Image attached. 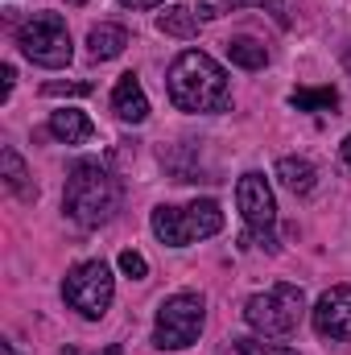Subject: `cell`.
Instances as JSON below:
<instances>
[{"instance_id": "16", "label": "cell", "mask_w": 351, "mask_h": 355, "mask_svg": "<svg viewBox=\"0 0 351 355\" xmlns=\"http://www.w3.org/2000/svg\"><path fill=\"white\" fill-rule=\"evenodd\" d=\"M289 103L298 112H335L339 107V91L335 87H298L289 95Z\"/></svg>"}, {"instance_id": "23", "label": "cell", "mask_w": 351, "mask_h": 355, "mask_svg": "<svg viewBox=\"0 0 351 355\" xmlns=\"http://www.w3.org/2000/svg\"><path fill=\"white\" fill-rule=\"evenodd\" d=\"M162 0H120V8H132V12H141V8H157Z\"/></svg>"}, {"instance_id": "11", "label": "cell", "mask_w": 351, "mask_h": 355, "mask_svg": "<svg viewBox=\"0 0 351 355\" xmlns=\"http://www.w3.org/2000/svg\"><path fill=\"white\" fill-rule=\"evenodd\" d=\"M124 46H128V29H124V25L103 21V25H95V29L87 33L91 62H112V58H120V54H124Z\"/></svg>"}, {"instance_id": "7", "label": "cell", "mask_w": 351, "mask_h": 355, "mask_svg": "<svg viewBox=\"0 0 351 355\" xmlns=\"http://www.w3.org/2000/svg\"><path fill=\"white\" fill-rule=\"evenodd\" d=\"M112 293H116V281H112V268L103 261H83L67 272L62 281V297L71 310H79L83 318H103L108 306H112Z\"/></svg>"}, {"instance_id": "9", "label": "cell", "mask_w": 351, "mask_h": 355, "mask_svg": "<svg viewBox=\"0 0 351 355\" xmlns=\"http://www.w3.org/2000/svg\"><path fill=\"white\" fill-rule=\"evenodd\" d=\"M314 314V331L331 343H348L351 339V285H335L318 297Z\"/></svg>"}, {"instance_id": "21", "label": "cell", "mask_w": 351, "mask_h": 355, "mask_svg": "<svg viewBox=\"0 0 351 355\" xmlns=\"http://www.w3.org/2000/svg\"><path fill=\"white\" fill-rule=\"evenodd\" d=\"M219 4H223V8H248V4H252V8H273V12L281 8V0H219Z\"/></svg>"}, {"instance_id": "26", "label": "cell", "mask_w": 351, "mask_h": 355, "mask_svg": "<svg viewBox=\"0 0 351 355\" xmlns=\"http://www.w3.org/2000/svg\"><path fill=\"white\" fill-rule=\"evenodd\" d=\"M95 355H120V343H108L103 352H95Z\"/></svg>"}, {"instance_id": "24", "label": "cell", "mask_w": 351, "mask_h": 355, "mask_svg": "<svg viewBox=\"0 0 351 355\" xmlns=\"http://www.w3.org/2000/svg\"><path fill=\"white\" fill-rule=\"evenodd\" d=\"M194 17H198V21H211V17H219V12H215V4H194Z\"/></svg>"}, {"instance_id": "13", "label": "cell", "mask_w": 351, "mask_h": 355, "mask_svg": "<svg viewBox=\"0 0 351 355\" xmlns=\"http://www.w3.org/2000/svg\"><path fill=\"white\" fill-rule=\"evenodd\" d=\"M0 178H4V186H8L17 198H25V202L37 198V186L29 182V170H25V162H21L17 149H0Z\"/></svg>"}, {"instance_id": "18", "label": "cell", "mask_w": 351, "mask_h": 355, "mask_svg": "<svg viewBox=\"0 0 351 355\" xmlns=\"http://www.w3.org/2000/svg\"><path fill=\"white\" fill-rule=\"evenodd\" d=\"M236 355H298V352H289L281 343H264L257 335V339H236Z\"/></svg>"}, {"instance_id": "14", "label": "cell", "mask_w": 351, "mask_h": 355, "mask_svg": "<svg viewBox=\"0 0 351 355\" xmlns=\"http://www.w3.org/2000/svg\"><path fill=\"white\" fill-rule=\"evenodd\" d=\"M277 178H281V186H285L289 194H310L314 182H318V170H314L306 157H281V162H277Z\"/></svg>"}, {"instance_id": "6", "label": "cell", "mask_w": 351, "mask_h": 355, "mask_svg": "<svg viewBox=\"0 0 351 355\" xmlns=\"http://www.w3.org/2000/svg\"><path fill=\"white\" fill-rule=\"evenodd\" d=\"M203 322H207V306L198 293H174L162 302L157 310V322H153V347L162 352H186L198 335H203Z\"/></svg>"}, {"instance_id": "30", "label": "cell", "mask_w": 351, "mask_h": 355, "mask_svg": "<svg viewBox=\"0 0 351 355\" xmlns=\"http://www.w3.org/2000/svg\"><path fill=\"white\" fill-rule=\"evenodd\" d=\"M67 4H87V0H67Z\"/></svg>"}, {"instance_id": "8", "label": "cell", "mask_w": 351, "mask_h": 355, "mask_svg": "<svg viewBox=\"0 0 351 355\" xmlns=\"http://www.w3.org/2000/svg\"><path fill=\"white\" fill-rule=\"evenodd\" d=\"M236 202H240V215L248 223V236L261 244L264 252H277V236H273V227H277V198H273L264 174L240 178L236 182Z\"/></svg>"}, {"instance_id": "22", "label": "cell", "mask_w": 351, "mask_h": 355, "mask_svg": "<svg viewBox=\"0 0 351 355\" xmlns=\"http://www.w3.org/2000/svg\"><path fill=\"white\" fill-rule=\"evenodd\" d=\"M12 83H17V71H12V62H4V67H0V99L12 95Z\"/></svg>"}, {"instance_id": "17", "label": "cell", "mask_w": 351, "mask_h": 355, "mask_svg": "<svg viewBox=\"0 0 351 355\" xmlns=\"http://www.w3.org/2000/svg\"><path fill=\"white\" fill-rule=\"evenodd\" d=\"M228 58L236 67H244V71H261L264 62H268V50L257 37H236V42H228Z\"/></svg>"}, {"instance_id": "1", "label": "cell", "mask_w": 351, "mask_h": 355, "mask_svg": "<svg viewBox=\"0 0 351 355\" xmlns=\"http://www.w3.org/2000/svg\"><path fill=\"white\" fill-rule=\"evenodd\" d=\"M166 91H170V103H174L178 112H190V116L223 112L228 99H232L223 67L211 54H203V50H182L174 62H170Z\"/></svg>"}, {"instance_id": "29", "label": "cell", "mask_w": 351, "mask_h": 355, "mask_svg": "<svg viewBox=\"0 0 351 355\" xmlns=\"http://www.w3.org/2000/svg\"><path fill=\"white\" fill-rule=\"evenodd\" d=\"M62 355H79V352H75V347H67V352H62Z\"/></svg>"}, {"instance_id": "25", "label": "cell", "mask_w": 351, "mask_h": 355, "mask_svg": "<svg viewBox=\"0 0 351 355\" xmlns=\"http://www.w3.org/2000/svg\"><path fill=\"white\" fill-rule=\"evenodd\" d=\"M339 157H343V166L351 170V137H343V145H339Z\"/></svg>"}, {"instance_id": "27", "label": "cell", "mask_w": 351, "mask_h": 355, "mask_svg": "<svg viewBox=\"0 0 351 355\" xmlns=\"http://www.w3.org/2000/svg\"><path fill=\"white\" fill-rule=\"evenodd\" d=\"M0 355H17V347L12 343H0Z\"/></svg>"}, {"instance_id": "12", "label": "cell", "mask_w": 351, "mask_h": 355, "mask_svg": "<svg viewBox=\"0 0 351 355\" xmlns=\"http://www.w3.org/2000/svg\"><path fill=\"white\" fill-rule=\"evenodd\" d=\"M50 137H58L62 145H83V141L95 137V124H91L83 112L62 107V112H54V116H50Z\"/></svg>"}, {"instance_id": "4", "label": "cell", "mask_w": 351, "mask_h": 355, "mask_svg": "<svg viewBox=\"0 0 351 355\" xmlns=\"http://www.w3.org/2000/svg\"><path fill=\"white\" fill-rule=\"evenodd\" d=\"M153 236L166 248H186L194 240H207L223 227V211L215 198H198L186 207H153Z\"/></svg>"}, {"instance_id": "28", "label": "cell", "mask_w": 351, "mask_h": 355, "mask_svg": "<svg viewBox=\"0 0 351 355\" xmlns=\"http://www.w3.org/2000/svg\"><path fill=\"white\" fill-rule=\"evenodd\" d=\"M343 67H348V75H351V46L343 50Z\"/></svg>"}, {"instance_id": "15", "label": "cell", "mask_w": 351, "mask_h": 355, "mask_svg": "<svg viewBox=\"0 0 351 355\" xmlns=\"http://www.w3.org/2000/svg\"><path fill=\"white\" fill-rule=\"evenodd\" d=\"M157 29H162L166 37H182V42H190V37L198 33V17H194V4H170V8L157 17Z\"/></svg>"}, {"instance_id": "2", "label": "cell", "mask_w": 351, "mask_h": 355, "mask_svg": "<svg viewBox=\"0 0 351 355\" xmlns=\"http://www.w3.org/2000/svg\"><path fill=\"white\" fill-rule=\"evenodd\" d=\"M120 207V186L108 174V166L99 162H75L67 174V190H62V211L79 223V227H103Z\"/></svg>"}, {"instance_id": "19", "label": "cell", "mask_w": 351, "mask_h": 355, "mask_svg": "<svg viewBox=\"0 0 351 355\" xmlns=\"http://www.w3.org/2000/svg\"><path fill=\"white\" fill-rule=\"evenodd\" d=\"M120 272L132 277V281H141V277H149V261H145L137 248H124V252H120Z\"/></svg>"}, {"instance_id": "10", "label": "cell", "mask_w": 351, "mask_h": 355, "mask_svg": "<svg viewBox=\"0 0 351 355\" xmlns=\"http://www.w3.org/2000/svg\"><path fill=\"white\" fill-rule=\"evenodd\" d=\"M112 112L124 120V124H141L149 120V95L141 87L137 75H120L116 87H112Z\"/></svg>"}, {"instance_id": "20", "label": "cell", "mask_w": 351, "mask_h": 355, "mask_svg": "<svg viewBox=\"0 0 351 355\" xmlns=\"http://www.w3.org/2000/svg\"><path fill=\"white\" fill-rule=\"evenodd\" d=\"M42 95H75V99H83L91 95V83H62V79H54V83H46Z\"/></svg>"}, {"instance_id": "3", "label": "cell", "mask_w": 351, "mask_h": 355, "mask_svg": "<svg viewBox=\"0 0 351 355\" xmlns=\"http://www.w3.org/2000/svg\"><path fill=\"white\" fill-rule=\"evenodd\" d=\"M306 314V293L289 281L264 289V293H252L244 302V322L261 335V339H281V335H293L298 322Z\"/></svg>"}, {"instance_id": "5", "label": "cell", "mask_w": 351, "mask_h": 355, "mask_svg": "<svg viewBox=\"0 0 351 355\" xmlns=\"http://www.w3.org/2000/svg\"><path fill=\"white\" fill-rule=\"evenodd\" d=\"M17 46L29 62L46 67V71H62L71 62V29L58 12H29L17 25Z\"/></svg>"}]
</instances>
